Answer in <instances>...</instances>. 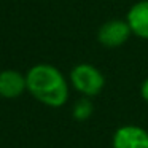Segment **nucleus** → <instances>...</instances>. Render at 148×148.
Instances as JSON below:
<instances>
[{"instance_id": "423d86ee", "label": "nucleus", "mask_w": 148, "mask_h": 148, "mask_svg": "<svg viewBox=\"0 0 148 148\" xmlns=\"http://www.w3.org/2000/svg\"><path fill=\"white\" fill-rule=\"evenodd\" d=\"M126 21L129 23L134 35L148 40V0L137 2L129 10Z\"/></svg>"}, {"instance_id": "39448f33", "label": "nucleus", "mask_w": 148, "mask_h": 148, "mask_svg": "<svg viewBox=\"0 0 148 148\" xmlns=\"http://www.w3.org/2000/svg\"><path fill=\"white\" fill-rule=\"evenodd\" d=\"M27 89V80L18 70L0 72V96L7 99H14Z\"/></svg>"}, {"instance_id": "7ed1b4c3", "label": "nucleus", "mask_w": 148, "mask_h": 148, "mask_svg": "<svg viewBox=\"0 0 148 148\" xmlns=\"http://www.w3.org/2000/svg\"><path fill=\"white\" fill-rule=\"evenodd\" d=\"M131 34L132 30L127 21L112 19L100 26L99 32H97V38H99L100 45L107 46V48H118L127 42Z\"/></svg>"}, {"instance_id": "f03ea898", "label": "nucleus", "mask_w": 148, "mask_h": 148, "mask_svg": "<svg viewBox=\"0 0 148 148\" xmlns=\"http://www.w3.org/2000/svg\"><path fill=\"white\" fill-rule=\"evenodd\" d=\"M70 81L78 92L84 96H97L105 84L102 72L91 64H78L70 73Z\"/></svg>"}, {"instance_id": "20e7f679", "label": "nucleus", "mask_w": 148, "mask_h": 148, "mask_svg": "<svg viewBox=\"0 0 148 148\" xmlns=\"http://www.w3.org/2000/svg\"><path fill=\"white\" fill-rule=\"evenodd\" d=\"M113 148H148V132L138 126H123L113 135Z\"/></svg>"}, {"instance_id": "6e6552de", "label": "nucleus", "mask_w": 148, "mask_h": 148, "mask_svg": "<svg viewBox=\"0 0 148 148\" xmlns=\"http://www.w3.org/2000/svg\"><path fill=\"white\" fill-rule=\"evenodd\" d=\"M140 94H142V97H143L145 100L148 102V78L142 83V88H140Z\"/></svg>"}, {"instance_id": "0eeeda50", "label": "nucleus", "mask_w": 148, "mask_h": 148, "mask_svg": "<svg viewBox=\"0 0 148 148\" xmlns=\"http://www.w3.org/2000/svg\"><path fill=\"white\" fill-rule=\"evenodd\" d=\"M92 103L88 99H80L77 103L73 105V118L78 119V121H84L88 119L91 115H92Z\"/></svg>"}, {"instance_id": "f257e3e1", "label": "nucleus", "mask_w": 148, "mask_h": 148, "mask_svg": "<svg viewBox=\"0 0 148 148\" xmlns=\"http://www.w3.org/2000/svg\"><path fill=\"white\" fill-rule=\"evenodd\" d=\"M29 92L48 107H61L67 102V81L56 67L48 64H38L26 75Z\"/></svg>"}]
</instances>
